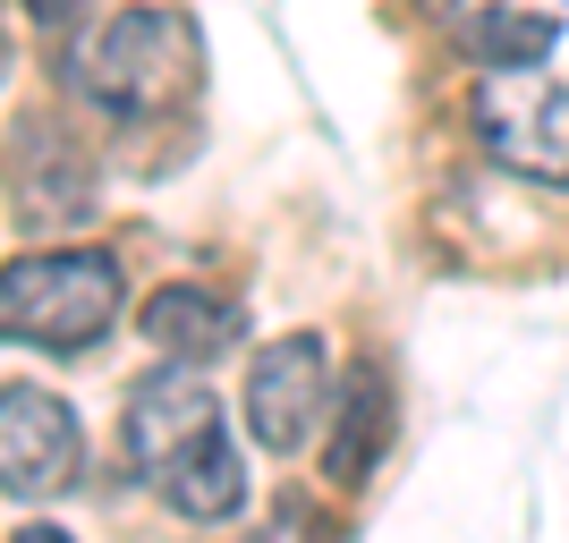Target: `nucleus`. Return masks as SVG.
Here are the masks:
<instances>
[{
    "mask_svg": "<svg viewBox=\"0 0 569 543\" xmlns=\"http://www.w3.org/2000/svg\"><path fill=\"white\" fill-rule=\"evenodd\" d=\"M119 442H128V467L153 484V501L179 519L213 526L247 510V467H238V442L221 425V400L188 365H153V374L128 382Z\"/></svg>",
    "mask_w": 569,
    "mask_h": 543,
    "instance_id": "1",
    "label": "nucleus"
},
{
    "mask_svg": "<svg viewBox=\"0 0 569 543\" xmlns=\"http://www.w3.org/2000/svg\"><path fill=\"white\" fill-rule=\"evenodd\" d=\"M34 18L60 26V69L86 102L119 119H153L196 86L204 69V43H196L188 9H34Z\"/></svg>",
    "mask_w": 569,
    "mask_h": 543,
    "instance_id": "2",
    "label": "nucleus"
},
{
    "mask_svg": "<svg viewBox=\"0 0 569 543\" xmlns=\"http://www.w3.org/2000/svg\"><path fill=\"white\" fill-rule=\"evenodd\" d=\"M119 323V255L102 247H43L0 263V340L77 356Z\"/></svg>",
    "mask_w": 569,
    "mask_h": 543,
    "instance_id": "3",
    "label": "nucleus"
},
{
    "mask_svg": "<svg viewBox=\"0 0 569 543\" xmlns=\"http://www.w3.org/2000/svg\"><path fill=\"white\" fill-rule=\"evenodd\" d=\"M476 137L501 170L536 188H569V86L552 77H485L476 86Z\"/></svg>",
    "mask_w": 569,
    "mask_h": 543,
    "instance_id": "4",
    "label": "nucleus"
},
{
    "mask_svg": "<svg viewBox=\"0 0 569 543\" xmlns=\"http://www.w3.org/2000/svg\"><path fill=\"white\" fill-rule=\"evenodd\" d=\"M77 467H86L77 408L43 382H0V493H18V501L69 493Z\"/></svg>",
    "mask_w": 569,
    "mask_h": 543,
    "instance_id": "5",
    "label": "nucleus"
},
{
    "mask_svg": "<svg viewBox=\"0 0 569 543\" xmlns=\"http://www.w3.org/2000/svg\"><path fill=\"white\" fill-rule=\"evenodd\" d=\"M323 400H332V349L315 331H289L247 365V442L289 459L307 450L315 425H323Z\"/></svg>",
    "mask_w": 569,
    "mask_h": 543,
    "instance_id": "6",
    "label": "nucleus"
},
{
    "mask_svg": "<svg viewBox=\"0 0 569 543\" xmlns=\"http://www.w3.org/2000/svg\"><path fill=\"white\" fill-rule=\"evenodd\" d=\"M137 331L170 365L196 374V365H213V356H230L238 340H247V314H238V298H221V289H204V281H162L137 306Z\"/></svg>",
    "mask_w": 569,
    "mask_h": 543,
    "instance_id": "7",
    "label": "nucleus"
},
{
    "mask_svg": "<svg viewBox=\"0 0 569 543\" xmlns=\"http://www.w3.org/2000/svg\"><path fill=\"white\" fill-rule=\"evenodd\" d=\"M400 433V400H391V374H382L375 356H357L349 374H340V400H332V450H323V484H366L382 467V450Z\"/></svg>",
    "mask_w": 569,
    "mask_h": 543,
    "instance_id": "8",
    "label": "nucleus"
},
{
    "mask_svg": "<svg viewBox=\"0 0 569 543\" xmlns=\"http://www.w3.org/2000/svg\"><path fill=\"white\" fill-rule=\"evenodd\" d=\"M552 43H561V18L545 9H476L468 18V51L485 77H527Z\"/></svg>",
    "mask_w": 569,
    "mask_h": 543,
    "instance_id": "9",
    "label": "nucleus"
},
{
    "mask_svg": "<svg viewBox=\"0 0 569 543\" xmlns=\"http://www.w3.org/2000/svg\"><path fill=\"white\" fill-rule=\"evenodd\" d=\"M256 543H332V535H323V519H315V501H298V493H289Z\"/></svg>",
    "mask_w": 569,
    "mask_h": 543,
    "instance_id": "10",
    "label": "nucleus"
},
{
    "mask_svg": "<svg viewBox=\"0 0 569 543\" xmlns=\"http://www.w3.org/2000/svg\"><path fill=\"white\" fill-rule=\"evenodd\" d=\"M18 543H69V535H60V526H26Z\"/></svg>",
    "mask_w": 569,
    "mask_h": 543,
    "instance_id": "11",
    "label": "nucleus"
},
{
    "mask_svg": "<svg viewBox=\"0 0 569 543\" xmlns=\"http://www.w3.org/2000/svg\"><path fill=\"white\" fill-rule=\"evenodd\" d=\"M0 77H9V34H0Z\"/></svg>",
    "mask_w": 569,
    "mask_h": 543,
    "instance_id": "12",
    "label": "nucleus"
}]
</instances>
